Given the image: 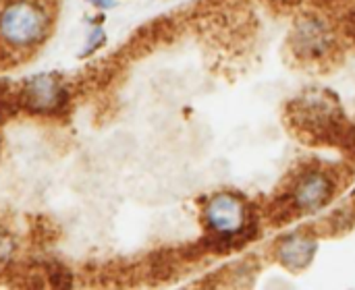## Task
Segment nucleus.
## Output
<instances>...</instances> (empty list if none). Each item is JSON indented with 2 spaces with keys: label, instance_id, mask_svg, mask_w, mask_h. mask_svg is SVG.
Instances as JSON below:
<instances>
[{
  "label": "nucleus",
  "instance_id": "obj_1",
  "mask_svg": "<svg viewBox=\"0 0 355 290\" xmlns=\"http://www.w3.org/2000/svg\"><path fill=\"white\" fill-rule=\"evenodd\" d=\"M50 31L48 10L33 0H12L0 8V39L12 48H31Z\"/></svg>",
  "mask_w": 355,
  "mask_h": 290
},
{
  "label": "nucleus",
  "instance_id": "obj_2",
  "mask_svg": "<svg viewBox=\"0 0 355 290\" xmlns=\"http://www.w3.org/2000/svg\"><path fill=\"white\" fill-rule=\"evenodd\" d=\"M204 220L218 239H233L243 233L248 224V210L239 195L225 191L208 201L204 210Z\"/></svg>",
  "mask_w": 355,
  "mask_h": 290
},
{
  "label": "nucleus",
  "instance_id": "obj_3",
  "mask_svg": "<svg viewBox=\"0 0 355 290\" xmlns=\"http://www.w3.org/2000/svg\"><path fill=\"white\" fill-rule=\"evenodd\" d=\"M67 102V87L56 75H37L23 89V104L37 114H52Z\"/></svg>",
  "mask_w": 355,
  "mask_h": 290
},
{
  "label": "nucleus",
  "instance_id": "obj_4",
  "mask_svg": "<svg viewBox=\"0 0 355 290\" xmlns=\"http://www.w3.org/2000/svg\"><path fill=\"white\" fill-rule=\"evenodd\" d=\"M333 193H335L333 179L322 170H312L297 181V185L293 187L291 199L300 212L310 214V212L324 208L331 201Z\"/></svg>",
  "mask_w": 355,
  "mask_h": 290
},
{
  "label": "nucleus",
  "instance_id": "obj_5",
  "mask_svg": "<svg viewBox=\"0 0 355 290\" xmlns=\"http://www.w3.org/2000/svg\"><path fill=\"white\" fill-rule=\"evenodd\" d=\"M331 39L333 37H331L324 21L314 19V17L300 21L295 27V33H293V46H295L297 54L304 58H320L322 54H327Z\"/></svg>",
  "mask_w": 355,
  "mask_h": 290
},
{
  "label": "nucleus",
  "instance_id": "obj_6",
  "mask_svg": "<svg viewBox=\"0 0 355 290\" xmlns=\"http://www.w3.org/2000/svg\"><path fill=\"white\" fill-rule=\"evenodd\" d=\"M314 253H316V241L306 235H291V237L283 239L277 249L281 264L293 272L308 268Z\"/></svg>",
  "mask_w": 355,
  "mask_h": 290
},
{
  "label": "nucleus",
  "instance_id": "obj_7",
  "mask_svg": "<svg viewBox=\"0 0 355 290\" xmlns=\"http://www.w3.org/2000/svg\"><path fill=\"white\" fill-rule=\"evenodd\" d=\"M104 42H106V33H104V29H102V27H96V29L89 33V37H87V42H85V48H83L81 56H89V54L98 52V50L104 46Z\"/></svg>",
  "mask_w": 355,
  "mask_h": 290
},
{
  "label": "nucleus",
  "instance_id": "obj_8",
  "mask_svg": "<svg viewBox=\"0 0 355 290\" xmlns=\"http://www.w3.org/2000/svg\"><path fill=\"white\" fill-rule=\"evenodd\" d=\"M15 251V241L10 239V235H6L4 230H0V262L8 260Z\"/></svg>",
  "mask_w": 355,
  "mask_h": 290
},
{
  "label": "nucleus",
  "instance_id": "obj_9",
  "mask_svg": "<svg viewBox=\"0 0 355 290\" xmlns=\"http://www.w3.org/2000/svg\"><path fill=\"white\" fill-rule=\"evenodd\" d=\"M87 2H92L98 8H110V6H114V0H87Z\"/></svg>",
  "mask_w": 355,
  "mask_h": 290
}]
</instances>
